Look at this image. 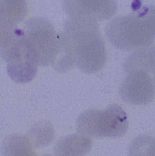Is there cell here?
Masks as SVG:
<instances>
[{
	"mask_svg": "<svg viewBox=\"0 0 155 156\" xmlns=\"http://www.w3.org/2000/svg\"><path fill=\"white\" fill-rule=\"evenodd\" d=\"M75 66L85 74H93L105 64L107 52L98 21L84 16L69 17L64 27Z\"/></svg>",
	"mask_w": 155,
	"mask_h": 156,
	"instance_id": "cell-1",
	"label": "cell"
},
{
	"mask_svg": "<svg viewBox=\"0 0 155 156\" xmlns=\"http://www.w3.org/2000/svg\"><path fill=\"white\" fill-rule=\"evenodd\" d=\"M106 35L109 43L121 51L145 48L155 39V6H144L112 20L107 25Z\"/></svg>",
	"mask_w": 155,
	"mask_h": 156,
	"instance_id": "cell-2",
	"label": "cell"
},
{
	"mask_svg": "<svg viewBox=\"0 0 155 156\" xmlns=\"http://www.w3.org/2000/svg\"><path fill=\"white\" fill-rule=\"evenodd\" d=\"M0 56L6 63L9 77L16 83H27L36 77L37 57L23 30L16 29L12 37L0 47Z\"/></svg>",
	"mask_w": 155,
	"mask_h": 156,
	"instance_id": "cell-3",
	"label": "cell"
},
{
	"mask_svg": "<svg viewBox=\"0 0 155 156\" xmlns=\"http://www.w3.org/2000/svg\"><path fill=\"white\" fill-rule=\"evenodd\" d=\"M78 133L94 138L121 137L129 129L127 114L123 108L114 104L105 109H91L84 111L78 118Z\"/></svg>",
	"mask_w": 155,
	"mask_h": 156,
	"instance_id": "cell-4",
	"label": "cell"
},
{
	"mask_svg": "<svg viewBox=\"0 0 155 156\" xmlns=\"http://www.w3.org/2000/svg\"><path fill=\"white\" fill-rule=\"evenodd\" d=\"M23 30L36 53L39 66L52 65L58 53V37L51 22L44 17H32L25 22Z\"/></svg>",
	"mask_w": 155,
	"mask_h": 156,
	"instance_id": "cell-5",
	"label": "cell"
},
{
	"mask_svg": "<svg viewBox=\"0 0 155 156\" xmlns=\"http://www.w3.org/2000/svg\"><path fill=\"white\" fill-rule=\"evenodd\" d=\"M127 74L120 87L122 99L133 105H146L151 103L154 98L155 88L148 73L137 70Z\"/></svg>",
	"mask_w": 155,
	"mask_h": 156,
	"instance_id": "cell-6",
	"label": "cell"
},
{
	"mask_svg": "<svg viewBox=\"0 0 155 156\" xmlns=\"http://www.w3.org/2000/svg\"><path fill=\"white\" fill-rule=\"evenodd\" d=\"M63 10L69 17L84 16L98 21L107 20L116 12V2L114 1H65Z\"/></svg>",
	"mask_w": 155,
	"mask_h": 156,
	"instance_id": "cell-7",
	"label": "cell"
},
{
	"mask_svg": "<svg viewBox=\"0 0 155 156\" xmlns=\"http://www.w3.org/2000/svg\"><path fill=\"white\" fill-rule=\"evenodd\" d=\"M27 13L24 1H0V47L12 37Z\"/></svg>",
	"mask_w": 155,
	"mask_h": 156,
	"instance_id": "cell-8",
	"label": "cell"
},
{
	"mask_svg": "<svg viewBox=\"0 0 155 156\" xmlns=\"http://www.w3.org/2000/svg\"><path fill=\"white\" fill-rule=\"evenodd\" d=\"M91 137L75 133L61 137L54 147L55 156H85L91 149Z\"/></svg>",
	"mask_w": 155,
	"mask_h": 156,
	"instance_id": "cell-9",
	"label": "cell"
},
{
	"mask_svg": "<svg viewBox=\"0 0 155 156\" xmlns=\"http://www.w3.org/2000/svg\"><path fill=\"white\" fill-rule=\"evenodd\" d=\"M126 73L141 70L146 73L155 72V45L145 47L130 55L124 63Z\"/></svg>",
	"mask_w": 155,
	"mask_h": 156,
	"instance_id": "cell-10",
	"label": "cell"
},
{
	"mask_svg": "<svg viewBox=\"0 0 155 156\" xmlns=\"http://www.w3.org/2000/svg\"><path fill=\"white\" fill-rule=\"evenodd\" d=\"M26 136L13 133L6 137L1 147L2 156H38Z\"/></svg>",
	"mask_w": 155,
	"mask_h": 156,
	"instance_id": "cell-11",
	"label": "cell"
},
{
	"mask_svg": "<svg viewBox=\"0 0 155 156\" xmlns=\"http://www.w3.org/2000/svg\"><path fill=\"white\" fill-rule=\"evenodd\" d=\"M26 136L33 148H41L49 145L53 141L54 128L50 122H39L30 129Z\"/></svg>",
	"mask_w": 155,
	"mask_h": 156,
	"instance_id": "cell-12",
	"label": "cell"
},
{
	"mask_svg": "<svg viewBox=\"0 0 155 156\" xmlns=\"http://www.w3.org/2000/svg\"><path fill=\"white\" fill-rule=\"evenodd\" d=\"M154 139L147 135L137 136L130 145L128 156H153Z\"/></svg>",
	"mask_w": 155,
	"mask_h": 156,
	"instance_id": "cell-13",
	"label": "cell"
},
{
	"mask_svg": "<svg viewBox=\"0 0 155 156\" xmlns=\"http://www.w3.org/2000/svg\"><path fill=\"white\" fill-rule=\"evenodd\" d=\"M153 156H155V138L154 139V153Z\"/></svg>",
	"mask_w": 155,
	"mask_h": 156,
	"instance_id": "cell-14",
	"label": "cell"
},
{
	"mask_svg": "<svg viewBox=\"0 0 155 156\" xmlns=\"http://www.w3.org/2000/svg\"><path fill=\"white\" fill-rule=\"evenodd\" d=\"M154 85H155V72L154 73Z\"/></svg>",
	"mask_w": 155,
	"mask_h": 156,
	"instance_id": "cell-15",
	"label": "cell"
}]
</instances>
